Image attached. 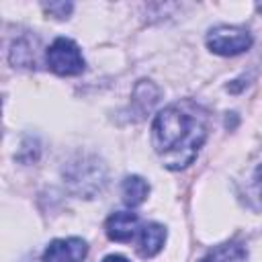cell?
Listing matches in <instances>:
<instances>
[{"mask_svg": "<svg viewBox=\"0 0 262 262\" xmlns=\"http://www.w3.org/2000/svg\"><path fill=\"white\" fill-rule=\"evenodd\" d=\"M256 8H258V12H262V2H258V4H256Z\"/></svg>", "mask_w": 262, "mask_h": 262, "instance_id": "7c38bea8", "label": "cell"}, {"mask_svg": "<svg viewBox=\"0 0 262 262\" xmlns=\"http://www.w3.org/2000/svg\"><path fill=\"white\" fill-rule=\"evenodd\" d=\"M102 262H129L125 256H119V254H111V256H106Z\"/></svg>", "mask_w": 262, "mask_h": 262, "instance_id": "8fae6325", "label": "cell"}, {"mask_svg": "<svg viewBox=\"0 0 262 262\" xmlns=\"http://www.w3.org/2000/svg\"><path fill=\"white\" fill-rule=\"evenodd\" d=\"M72 2H49L45 4V10L57 18H68V14L72 12Z\"/></svg>", "mask_w": 262, "mask_h": 262, "instance_id": "30bf717a", "label": "cell"}, {"mask_svg": "<svg viewBox=\"0 0 262 262\" xmlns=\"http://www.w3.org/2000/svg\"><path fill=\"white\" fill-rule=\"evenodd\" d=\"M88 254V246L80 237H63V239H53L45 252H43V262H84Z\"/></svg>", "mask_w": 262, "mask_h": 262, "instance_id": "277c9868", "label": "cell"}, {"mask_svg": "<svg viewBox=\"0 0 262 262\" xmlns=\"http://www.w3.org/2000/svg\"><path fill=\"white\" fill-rule=\"evenodd\" d=\"M207 47L217 55H239L252 47V35L242 27L221 25L209 31Z\"/></svg>", "mask_w": 262, "mask_h": 262, "instance_id": "3957f363", "label": "cell"}, {"mask_svg": "<svg viewBox=\"0 0 262 262\" xmlns=\"http://www.w3.org/2000/svg\"><path fill=\"white\" fill-rule=\"evenodd\" d=\"M246 201L252 209H256V211L262 209V164L256 166V170L246 186Z\"/></svg>", "mask_w": 262, "mask_h": 262, "instance_id": "9c48e42d", "label": "cell"}, {"mask_svg": "<svg viewBox=\"0 0 262 262\" xmlns=\"http://www.w3.org/2000/svg\"><path fill=\"white\" fill-rule=\"evenodd\" d=\"M137 229H139V217L137 213L131 211H117L104 223V231L113 242H131Z\"/></svg>", "mask_w": 262, "mask_h": 262, "instance_id": "5b68a950", "label": "cell"}, {"mask_svg": "<svg viewBox=\"0 0 262 262\" xmlns=\"http://www.w3.org/2000/svg\"><path fill=\"white\" fill-rule=\"evenodd\" d=\"M166 242V229L160 223H147L139 229V242H137V252L143 258L156 256Z\"/></svg>", "mask_w": 262, "mask_h": 262, "instance_id": "8992f818", "label": "cell"}, {"mask_svg": "<svg viewBox=\"0 0 262 262\" xmlns=\"http://www.w3.org/2000/svg\"><path fill=\"white\" fill-rule=\"evenodd\" d=\"M45 59L49 70L57 76H76L84 72V66H86L80 47L68 37H57L47 47Z\"/></svg>", "mask_w": 262, "mask_h": 262, "instance_id": "7a4b0ae2", "label": "cell"}, {"mask_svg": "<svg viewBox=\"0 0 262 262\" xmlns=\"http://www.w3.org/2000/svg\"><path fill=\"white\" fill-rule=\"evenodd\" d=\"M246 258H248V252L242 244L227 242L209 250L199 262H246Z\"/></svg>", "mask_w": 262, "mask_h": 262, "instance_id": "52a82bcc", "label": "cell"}, {"mask_svg": "<svg viewBox=\"0 0 262 262\" xmlns=\"http://www.w3.org/2000/svg\"><path fill=\"white\" fill-rule=\"evenodd\" d=\"M147 192H149V184L137 176V174H131L123 180L121 184V194H123V203L127 207H137L141 205L145 199H147Z\"/></svg>", "mask_w": 262, "mask_h": 262, "instance_id": "ba28073f", "label": "cell"}, {"mask_svg": "<svg viewBox=\"0 0 262 262\" xmlns=\"http://www.w3.org/2000/svg\"><path fill=\"white\" fill-rule=\"evenodd\" d=\"M207 111L184 98L162 108L151 123V145L168 170L190 166L207 139Z\"/></svg>", "mask_w": 262, "mask_h": 262, "instance_id": "6da1fadb", "label": "cell"}]
</instances>
